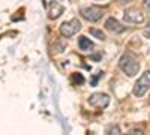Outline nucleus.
<instances>
[{
	"mask_svg": "<svg viewBox=\"0 0 150 135\" xmlns=\"http://www.w3.org/2000/svg\"><path fill=\"white\" fill-rule=\"evenodd\" d=\"M119 66L128 77H135L140 71V62L132 53H125L119 60Z\"/></svg>",
	"mask_w": 150,
	"mask_h": 135,
	"instance_id": "f257e3e1",
	"label": "nucleus"
},
{
	"mask_svg": "<svg viewBox=\"0 0 150 135\" xmlns=\"http://www.w3.org/2000/svg\"><path fill=\"white\" fill-rule=\"evenodd\" d=\"M150 89V71H146L143 75L138 78V81L134 86V95L137 98H141L146 95V92Z\"/></svg>",
	"mask_w": 150,
	"mask_h": 135,
	"instance_id": "f03ea898",
	"label": "nucleus"
},
{
	"mask_svg": "<svg viewBox=\"0 0 150 135\" xmlns=\"http://www.w3.org/2000/svg\"><path fill=\"white\" fill-rule=\"evenodd\" d=\"M80 29H81V23L77 18H74L71 21H66V23L62 24L60 26V33H62L63 38H71V36H74Z\"/></svg>",
	"mask_w": 150,
	"mask_h": 135,
	"instance_id": "7ed1b4c3",
	"label": "nucleus"
},
{
	"mask_svg": "<svg viewBox=\"0 0 150 135\" xmlns=\"http://www.w3.org/2000/svg\"><path fill=\"white\" fill-rule=\"evenodd\" d=\"M89 104L95 108H105L110 104V96L107 93H93L89 96Z\"/></svg>",
	"mask_w": 150,
	"mask_h": 135,
	"instance_id": "20e7f679",
	"label": "nucleus"
},
{
	"mask_svg": "<svg viewBox=\"0 0 150 135\" xmlns=\"http://www.w3.org/2000/svg\"><path fill=\"white\" fill-rule=\"evenodd\" d=\"M81 15L90 23H95L98 20H101V17L104 15V11L98 6H89V8H84L81 11Z\"/></svg>",
	"mask_w": 150,
	"mask_h": 135,
	"instance_id": "39448f33",
	"label": "nucleus"
},
{
	"mask_svg": "<svg viewBox=\"0 0 150 135\" xmlns=\"http://www.w3.org/2000/svg\"><path fill=\"white\" fill-rule=\"evenodd\" d=\"M123 20L129 24H141L144 21V14H141L138 9H128L123 14Z\"/></svg>",
	"mask_w": 150,
	"mask_h": 135,
	"instance_id": "423d86ee",
	"label": "nucleus"
},
{
	"mask_svg": "<svg viewBox=\"0 0 150 135\" xmlns=\"http://www.w3.org/2000/svg\"><path fill=\"white\" fill-rule=\"evenodd\" d=\"M105 29L112 32V33H123L125 32V26H122V24L116 18H112V17L105 21Z\"/></svg>",
	"mask_w": 150,
	"mask_h": 135,
	"instance_id": "0eeeda50",
	"label": "nucleus"
},
{
	"mask_svg": "<svg viewBox=\"0 0 150 135\" xmlns=\"http://www.w3.org/2000/svg\"><path fill=\"white\" fill-rule=\"evenodd\" d=\"M63 6H62L60 3H53L51 5V8H50V18H53V20H56V18H59L62 14H63Z\"/></svg>",
	"mask_w": 150,
	"mask_h": 135,
	"instance_id": "6e6552de",
	"label": "nucleus"
},
{
	"mask_svg": "<svg viewBox=\"0 0 150 135\" xmlns=\"http://www.w3.org/2000/svg\"><path fill=\"white\" fill-rule=\"evenodd\" d=\"M78 45L83 51H89L93 48V44L90 42V39H87L86 36H80V39H78Z\"/></svg>",
	"mask_w": 150,
	"mask_h": 135,
	"instance_id": "1a4fd4ad",
	"label": "nucleus"
},
{
	"mask_svg": "<svg viewBox=\"0 0 150 135\" xmlns=\"http://www.w3.org/2000/svg\"><path fill=\"white\" fill-rule=\"evenodd\" d=\"M66 50V41L65 39H57L56 42H54V45H53V51L54 53H63Z\"/></svg>",
	"mask_w": 150,
	"mask_h": 135,
	"instance_id": "9d476101",
	"label": "nucleus"
},
{
	"mask_svg": "<svg viewBox=\"0 0 150 135\" xmlns=\"http://www.w3.org/2000/svg\"><path fill=\"white\" fill-rule=\"evenodd\" d=\"M89 32H90V35H93V36H95V38L101 39V41H105V35L102 33V30H98V29H93V27H92Z\"/></svg>",
	"mask_w": 150,
	"mask_h": 135,
	"instance_id": "9b49d317",
	"label": "nucleus"
},
{
	"mask_svg": "<svg viewBox=\"0 0 150 135\" xmlns=\"http://www.w3.org/2000/svg\"><path fill=\"white\" fill-rule=\"evenodd\" d=\"M72 80H74L75 84H83L84 83V77L81 74H72Z\"/></svg>",
	"mask_w": 150,
	"mask_h": 135,
	"instance_id": "f8f14e48",
	"label": "nucleus"
},
{
	"mask_svg": "<svg viewBox=\"0 0 150 135\" xmlns=\"http://www.w3.org/2000/svg\"><path fill=\"white\" fill-rule=\"evenodd\" d=\"M107 134H120V128L117 125H111L108 129H107Z\"/></svg>",
	"mask_w": 150,
	"mask_h": 135,
	"instance_id": "ddd939ff",
	"label": "nucleus"
},
{
	"mask_svg": "<svg viewBox=\"0 0 150 135\" xmlns=\"http://www.w3.org/2000/svg\"><path fill=\"white\" fill-rule=\"evenodd\" d=\"M101 77H104V72H102V71H99V72L96 74V75H95V77L92 78V81H90V84H92V86H96V84H98V80H99V78H101Z\"/></svg>",
	"mask_w": 150,
	"mask_h": 135,
	"instance_id": "4468645a",
	"label": "nucleus"
},
{
	"mask_svg": "<svg viewBox=\"0 0 150 135\" xmlns=\"http://www.w3.org/2000/svg\"><path fill=\"white\" fill-rule=\"evenodd\" d=\"M143 35H144V38H147V39H150V24L143 30Z\"/></svg>",
	"mask_w": 150,
	"mask_h": 135,
	"instance_id": "2eb2a0df",
	"label": "nucleus"
},
{
	"mask_svg": "<svg viewBox=\"0 0 150 135\" xmlns=\"http://www.w3.org/2000/svg\"><path fill=\"white\" fill-rule=\"evenodd\" d=\"M143 6L146 11H150V0H143Z\"/></svg>",
	"mask_w": 150,
	"mask_h": 135,
	"instance_id": "dca6fc26",
	"label": "nucleus"
}]
</instances>
